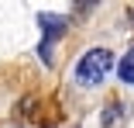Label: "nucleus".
<instances>
[{
    "label": "nucleus",
    "instance_id": "nucleus-3",
    "mask_svg": "<svg viewBox=\"0 0 134 128\" xmlns=\"http://www.w3.org/2000/svg\"><path fill=\"white\" fill-rule=\"evenodd\" d=\"M114 66H117V76H120V80L134 87V48H131V52H124V59L114 62Z\"/></svg>",
    "mask_w": 134,
    "mask_h": 128
},
{
    "label": "nucleus",
    "instance_id": "nucleus-2",
    "mask_svg": "<svg viewBox=\"0 0 134 128\" xmlns=\"http://www.w3.org/2000/svg\"><path fill=\"white\" fill-rule=\"evenodd\" d=\"M41 28H45V42L38 45V52H41V59L48 62V59H52V42L65 31V24H62V17H41Z\"/></svg>",
    "mask_w": 134,
    "mask_h": 128
},
{
    "label": "nucleus",
    "instance_id": "nucleus-1",
    "mask_svg": "<svg viewBox=\"0 0 134 128\" xmlns=\"http://www.w3.org/2000/svg\"><path fill=\"white\" fill-rule=\"evenodd\" d=\"M110 69H114V52H110V48H90V52L76 62V83L96 87V83L107 80Z\"/></svg>",
    "mask_w": 134,
    "mask_h": 128
}]
</instances>
